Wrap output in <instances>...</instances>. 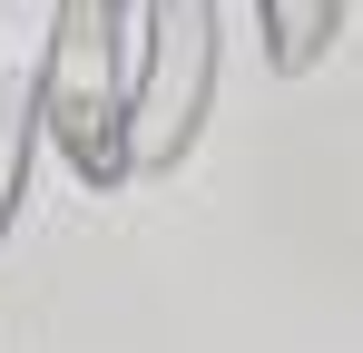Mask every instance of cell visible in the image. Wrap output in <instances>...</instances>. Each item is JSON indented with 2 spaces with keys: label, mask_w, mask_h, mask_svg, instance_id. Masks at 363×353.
I'll list each match as a JSON object with an SVG mask.
<instances>
[{
  "label": "cell",
  "mask_w": 363,
  "mask_h": 353,
  "mask_svg": "<svg viewBox=\"0 0 363 353\" xmlns=\"http://www.w3.org/2000/svg\"><path fill=\"white\" fill-rule=\"evenodd\" d=\"M216 118V10L206 0H157L128 69V176L186 167V147Z\"/></svg>",
  "instance_id": "2"
},
{
  "label": "cell",
  "mask_w": 363,
  "mask_h": 353,
  "mask_svg": "<svg viewBox=\"0 0 363 353\" xmlns=\"http://www.w3.org/2000/svg\"><path fill=\"white\" fill-rule=\"evenodd\" d=\"M255 30H265V59L295 79V69H314L324 40L344 30V0H304V10H295V0H265V10H255Z\"/></svg>",
  "instance_id": "3"
},
{
  "label": "cell",
  "mask_w": 363,
  "mask_h": 353,
  "mask_svg": "<svg viewBox=\"0 0 363 353\" xmlns=\"http://www.w3.org/2000/svg\"><path fill=\"white\" fill-rule=\"evenodd\" d=\"M30 157H40V118H30V99H0V235L30 196Z\"/></svg>",
  "instance_id": "4"
},
{
  "label": "cell",
  "mask_w": 363,
  "mask_h": 353,
  "mask_svg": "<svg viewBox=\"0 0 363 353\" xmlns=\"http://www.w3.org/2000/svg\"><path fill=\"white\" fill-rule=\"evenodd\" d=\"M138 30H147V10H128V0H69L50 20L40 79H30L40 138H60V157L89 186H118L128 176V69H138Z\"/></svg>",
  "instance_id": "1"
}]
</instances>
